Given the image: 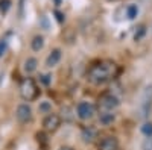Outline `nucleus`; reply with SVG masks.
Here are the masks:
<instances>
[{"instance_id": "nucleus-11", "label": "nucleus", "mask_w": 152, "mask_h": 150, "mask_svg": "<svg viewBox=\"0 0 152 150\" xmlns=\"http://www.w3.org/2000/svg\"><path fill=\"white\" fill-rule=\"evenodd\" d=\"M114 120H116V114L114 112H102V114H99V121L104 126H110V124L114 123Z\"/></svg>"}, {"instance_id": "nucleus-14", "label": "nucleus", "mask_w": 152, "mask_h": 150, "mask_svg": "<svg viewBox=\"0 0 152 150\" xmlns=\"http://www.w3.org/2000/svg\"><path fill=\"white\" fill-rule=\"evenodd\" d=\"M38 111H40V114H50L52 112V105H50V102H47V100H44V102H40V105H38Z\"/></svg>"}, {"instance_id": "nucleus-16", "label": "nucleus", "mask_w": 152, "mask_h": 150, "mask_svg": "<svg viewBox=\"0 0 152 150\" xmlns=\"http://www.w3.org/2000/svg\"><path fill=\"white\" fill-rule=\"evenodd\" d=\"M11 0H0V12L2 14H6V12L9 11V8H11Z\"/></svg>"}, {"instance_id": "nucleus-9", "label": "nucleus", "mask_w": 152, "mask_h": 150, "mask_svg": "<svg viewBox=\"0 0 152 150\" xmlns=\"http://www.w3.org/2000/svg\"><path fill=\"white\" fill-rule=\"evenodd\" d=\"M62 58V52H61V49H53L52 52H50L46 58V67L47 68H53L59 64V61Z\"/></svg>"}, {"instance_id": "nucleus-12", "label": "nucleus", "mask_w": 152, "mask_h": 150, "mask_svg": "<svg viewBox=\"0 0 152 150\" xmlns=\"http://www.w3.org/2000/svg\"><path fill=\"white\" fill-rule=\"evenodd\" d=\"M43 47H44V36L43 35H35L31 41V49L34 52H40V50H43Z\"/></svg>"}, {"instance_id": "nucleus-8", "label": "nucleus", "mask_w": 152, "mask_h": 150, "mask_svg": "<svg viewBox=\"0 0 152 150\" xmlns=\"http://www.w3.org/2000/svg\"><path fill=\"white\" fill-rule=\"evenodd\" d=\"M81 138H82V141H84L85 144L94 143L96 138H97V129L93 128V126H85V128H82V130H81Z\"/></svg>"}, {"instance_id": "nucleus-4", "label": "nucleus", "mask_w": 152, "mask_h": 150, "mask_svg": "<svg viewBox=\"0 0 152 150\" xmlns=\"http://www.w3.org/2000/svg\"><path fill=\"white\" fill-rule=\"evenodd\" d=\"M96 114V106L90 102H87V100H82L76 105V115H78L79 120L82 121H88L91 120Z\"/></svg>"}, {"instance_id": "nucleus-6", "label": "nucleus", "mask_w": 152, "mask_h": 150, "mask_svg": "<svg viewBox=\"0 0 152 150\" xmlns=\"http://www.w3.org/2000/svg\"><path fill=\"white\" fill-rule=\"evenodd\" d=\"M32 108L28 103H20L15 109V118L21 123V124H26L29 121H32Z\"/></svg>"}, {"instance_id": "nucleus-18", "label": "nucleus", "mask_w": 152, "mask_h": 150, "mask_svg": "<svg viewBox=\"0 0 152 150\" xmlns=\"http://www.w3.org/2000/svg\"><path fill=\"white\" fill-rule=\"evenodd\" d=\"M6 49H8V41H6V38H2L0 40V58L5 55Z\"/></svg>"}, {"instance_id": "nucleus-10", "label": "nucleus", "mask_w": 152, "mask_h": 150, "mask_svg": "<svg viewBox=\"0 0 152 150\" xmlns=\"http://www.w3.org/2000/svg\"><path fill=\"white\" fill-rule=\"evenodd\" d=\"M38 68V59L37 58H28L26 61H24V64H23V70L26 74H32L34 71H37Z\"/></svg>"}, {"instance_id": "nucleus-17", "label": "nucleus", "mask_w": 152, "mask_h": 150, "mask_svg": "<svg viewBox=\"0 0 152 150\" xmlns=\"http://www.w3.org/2000/svg\"><path fill=\"white\" fill-rule=\"evenodd\" d=\"M145 33H146L145 26H138V30H135V35H134V40L135 41H140L143 36H145Z\"/></svg>"}, {"instance_id": "nucleus-7", "label": "nucleus", "mask_w": 152, "mask_h": 150, "mask_svg": "<svg viewBox=\"0 0 152 150\" xmlns=\"http://www.w3.org/2000/svg\"><path fill=\"white\" fill-rule=\"evenodd\" d=\"M119 146L120 144H119L117 136L108 135V136H104V138L99 141L97 150H119Z\"/></svg>"}, {"instance_id": "nucleus-3", "label": "nucleus", "mask_w": 152, "mask_h": 150, "mask_svg": "<svg viewBox=\"0 0 152 150\" xmlns=\"http://www.w3.org/2000/svg\"><path fill=\"white\" fill-rule=\"evenodd\" d=\"M119 105H120V102L116 96L111 94V93H105L97 99L96 109H97L99 114H102V112H116Z\"/></svg>"}, {"instance_id": "nucleus-13", "label": "nucleus", "mask_w": 152, "mask_h": 150, "mask_svg": "<svg viewBox=\"0 0 152 150\" xmlns=\"http://www.w3.org/2000/svg\"><path fill=\"white\" fill-rule=\"evenodd\" d=\"M126 17H128L129 20H134L137 15H138V6L137 5H128V6H126Z\"/></svg>"}, {"instance_id": "nucleus-20", "label": "nucleus", "mask_w": 152, "mask_h": 150, "mask_svg": "<svg viewBox=\"0 0 152 150\" xmlns=\"http://www.w3.org/2000/svg\"><path fill=\"white\" fill-rule=\"evenodd\" d=\"M58 150H75L73 147H70V146H62V147H59Z\"/></svg>"}, {"instance_id": "nucleus-2", "label": "nucleus", "mask_w": 152, "mask_h": 150, "mask_svg": "<svg viewBox=\"0 0 152 150\" xmlns=\"http://www.w3.org/2000/svg\"><path fill=\"white\" fill-rule=\"evenodd\" d=\"M18 90H20L21 99L26 100V102H34V100L38 97V94H40L38 85H37V82H35L32 78H24V79H21Z\"/></svg>"}, {"instance_id": "nucleus-5", "label": "nucleus", "mask_w": 152, "mask_h": 150, "mask_svg": "<svg viewBox=\"0 0 152 150\" xmlns=\"http://www.w3.org/2000/svg\"><path fill=\"white\" fill-rule=\"evenodd\" d=\"M61 117L58 114H55V112H50V114H47L44 118H43V129L46 132H56L61 126Z\"/></svg>"}, {"instance_id": "nucleus-19", "label": "nucleus", "mask_w": 152, "mask_h": 150, "mask_svg": "<svg viewBox=\"0 0 152 150\" xmlns=\"http://www.w3.org/2000/svg\"><path fill=\"white\" fill-rule=\"evenodd\" d=\"M55 14H56V18H58V21H59V23H61L62 20H64V18H62V17H64V15H62V14H61V12H58V11H56V12H55Z\"/></svg>"}, {"instance_id": "nucleus-1", "label": "nucleus", "mask_w": 152, "mask_h": 150, "mask_svg": "<svg viewBox=\"0 0 152 150\" xmlns=\"http://www.w3.org/2000/svg\"><path fill=\"white\" fill-rule=\"evenodd\" d=\"M119 74V67L113 61H100L97 64L91 65L87 71V80L91 85L100 86L116 79Z\"/></svg>"}, {"instance_id": "nucleus-15", "label": "nucleus", "mask_w": 152, "mask_h": 150, "mask_svg": "<svg viewBox=\"0 0 152 150\" xmlns=\"http://www.w3.org/2000/svg\"><path fill=\"white\" fill-rule=\"evenodd\" d=\"M142 133L146 136V138H152V123H151V121L143 123V126H142Z\"/></svg>"}, {"instance_id": "nucleus-21", "label": "nucleus", "mask_w": 152, "mask_h": 150, "mask_svg": "<svg viewBox=\"0 0 152 150\" xmlns=\"http://www.w3.org/2000/svg\"><path fill=\"white\" fill-rule=\"evenodd\" d=\"M49 78H50V76L44 74V76H43V82H44V83H49V82H50V79H49Z\"/></svg>"}]
</instances>
